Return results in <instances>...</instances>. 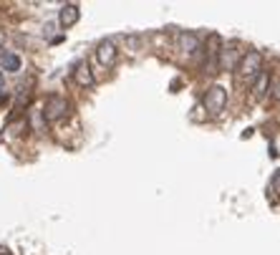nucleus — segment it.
Returning a JSON list of instances; mask_svg holds the SVG:
<instances>
[{"instance_id": "nucleus-1", "label": "nucleus", "mask_w": 280, "mask_h": 255, "mask_svg": "<svg viewBox=\"0 0 280 255\" xmlns=\"http://www.w3.org/2000/svg\"><path fill=\"white\" fill-rule=\"evenodd\" d=\"M225 104H227V91H225L222 86H212V89L207 91V96H205V106L210 109L212 116L225 109Z\"/></svg>"}, {"instance_id": "nucleus-2", "label": "nucleus", "mask_w": 280, "mask_h": 255, "mask_svg": "<svg viewBox=\"0 0 280 255\" xmlns=\"http://www.w3.org/2000/svg\"><path fill=\"white\" fill-rule=\"evenodd\" d=\"M260 66H263V58H260V53H255V51H250L248 58L243 61V73L250 79H255V76H260Z\"/></svg>"}, {"instance_id": "nucleus-6", "label": "nucleus", "mask_w": 280, "mask_h": 255, "mask_svg": "<svg viewBox=\"0 0 280 255\" xmlns=\"http://www.w3.org/2000/svg\"><path fill=\"white\" fill-rule=\"evenodd\" d=\"M63 109H66V101L63 99H51L48 101V109H46V119L48 122H53V119H58V116H63Z\"/></svg>"}, {"instance_id": "nucleus-5", "label": "nucleus", "mask_w": 280, "mask_h": 255, "mask_svg": "<svg viewBox=\"0 0 280 255\" xmlns=\"http://www.w3.org/2000/svg\"><path fill=\"white\" fill-rule=\"evenodd\" d=\"M21 64H23V61H21V56H18V53H8V51H3V53H0V68H5V71H13V73H15V71H21Z\"/></svg>"}, {"instance_id": "nucleus-10", "label": "nucleus", "mask_w": 280, "mask_h": 255, "mask_svg": "<svg viewBox=\"0 0 280 255\" xmlns=\"http://www.w3.org/2000/svg\"><path fill=\"white\" fill-rule=\"evenodd\" d=\"M0 255H8V253H0Z\"/></svg>"}, {"instance_id": "nucleus-3", "label": "nucleus", "mask_w": 280, "mask_h": 255, "mask_svg": "<svg viewBox=\"0 0 280 255\" xmlns=\"http://www.w3.org/2000/svg\"><path fill=\"white\" fill-rule=\"evenodd\" d=\"M96 56H98V61L104 66H111L116 61V48H114V43H111V41H104V43L96 48Z\"/></svg>"}, {"instance_id": "nucleus-8", "label": "nucleus", "mask_w": 280, "mask_h": 255, "mask_svg": "<svg viewBox=\"0 0 280 255\" xmlns=\"http://www.w3.org/2000/svg\"><path fill=\"white\" fill-rule=\"evenodd\" d=\"M0 89H3V73H0Z\"/></svg>"}, {"instance_id": "nucleus-7", "label": "nucleus", "mask_w": 280, "mask_h": 255, "mask_svg": "<svg viewBox=\"0 0 280 255\" xmlns=\"http://www.w3.org/2000/svg\"><path fill=\"white\" fill-rule=\"evenodd\" d=\"M76 79H78V84H84V86H91L93 84V76H91V71H89V66L86 64H78Z\"/></svg>"}, {"instance_id": "nucleus-4", "label": "nucleus", "mask_w": 280, "mask_h": 255, "mask_svg": "<svg viewBox=\"0 0 280 255\" xmlns=\"http://www.w3.org/2000/svg\"><path fill=\"white\" fill-rule=\"evenodd\" d=\"M78 5H73V3H68V5H63L61 8V15H58V21H61L63 28H71L76 21H78Z\"/></svg>"}, {"instance_id": "nucleus-9", "label": "nucleus", "mask_w": 280, "mask_h": 255, "mask_svg": "<svg viewBox=\"0 0 280 255\" xmlns=\"http://www.w3.org/2000/svg\"><path fill=\"white\" fill-rule=\"evenodd\" d=\"M275 96H278V99H280V91H275Z\"/></svg>"}]
</instances>
